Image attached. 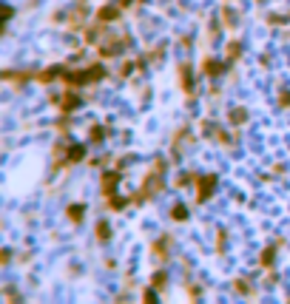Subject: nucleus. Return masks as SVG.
<instances>
[{
	"label": "nucleus",
	"instance_id": "nucleus-1",
	"mask_svg": "<svg viewBox=\"0 0 290 304\" xmlns=\"http://www.w3.org/2000/svg\"><path fill=\"white\" fill-rule=\"evenodd\" d=\"M105 77V68L103 66H88L83 68V71H66L63 74V80H66V85H88V83H97V80Z\"/></svg>",
	"mask_w": 290,
	"mask_h": 304
},
{
	"label": "nucleus",
	"instance_id": "nucleus-2",
	"mask_svg": "<svg viewBox=\"0 0 290 304\" xmlns=\"http://www.w3.org/2000/svg\"><path fill=\"white\" fill-rule=\"evenodd\" d=\"M214 188H216V174H208V177H199V191H197V199L205 202L214 196Z\"/></svg>",
	"mask_w": 290,
	"mask_h": 304
},
{
	"label": "nucleus",
	"instance_id": "nucleus-3",
	"mask_svg": "<svg viewBox=\"0 0 290 304\" xmlns=\"http://www.w3.org/2000/svg\"><path fill=\"white\" fill-rule=\"evenodd\" d=\"M117 182H120L117 170H105V174H103V194L105 196H114V194H117V191H114V188H117Z\"/></svg>",
	"mask_w": 290,
	"mask_h": 304
},
{
	"label": "nucleus",
	"instance_id": "nucleus-4",
	"mask_svg": "<svg viewBox=\"0 0 290 304\" xmlns=\"http://www.w3.org/2000/svg\"><path fill=\"white\" fill-rule=\"evenodd\" d=\"M179 80H182V85H185V91L194 94V74H191V66H188V63L179 66Z\"/></svg>",
	"mask_w": 290,
	"mask_h": 304
},
{
	"label": "nucleus",
	"instance_id": "nucleus-5",
	"mask_svg": "<svg viewBox=\"0 0 290 304\" xmlns=\"http://www.w3.org/2000/svg\"><path fill=\"white\" fill-rule=\"evenodd\" d=\"M202 71H205V77H219V74L225 71V63H219V60H205V63H202Z\"/></svg>",
	"mask_w": 290,
	"mask_h": 304
},
{
	"label": "nucleus",
	"instance_id": "nucleus-6",
	"mask_svg": "<svg viewBox=\"0 0 290 304\" xmlns=\"http://www.w3.org/2000/svg\"><path fill=\"white\" fill-rule=\"evenodd\" d=\"M97 17L103 20V23H111V20H117V17H120V6H111V3H108V6L100 9Z\"/></svg>",
	"mask_w": 290,
	"mask_h": 304
},
{
	"label": "nucleus",
	"instance_id": "nucleus-7",
	"mask_svg": "<svg viewBox=\"0 0 290 304\" xmlns=\"http://www.w3.org/2000/svg\"><path fill=\"white\" fill-rule=\"evenodd\" d=\"M83 157H86V145H71V148L66 151V159H68V162H80Z\"/></svg>",
	"mask_w": 290,
	"mask_h": 304
},
{
	"label": "nucleus",
	"instance_id": "nucleus-8",
	"mask_svg": "<svg viewBox=\"0 0 290 304\" xmlns=\"http://www.w3.org/2000/svg\"><path fill=\"white\" fill-rule=\"evenodd\" d=\"M228 122H234V125H242V122H247V108H234L228 114Z\"/></svg>",
	"mask_w": 290,
	"mask_h": 304
},
{
	"label": "nucleus",
	"instance_id": "nucleus-9",
	"mask_svg": "<svg viewBox=\"0 0 290 304\" xmlns=\"http://www.w3.org/2000/svg\"><path fill=\"white\" fill-rule=\"evenodd\" d=\"M83 213H86V205H71V207H68V219L74 222V225H80Z\"/></svg>",
	"mask_w": 290,
	"mask_h": 304
},
{
	"label": "nucleus",
	"instance_id": "nucleus-10",
	"mask_svg": "<svg viewBox=\"0 0 290 304\" xmlns=\"http://www.w3.org/2000/svg\"><path fill=\"white\" fill-rule=\"evenodd\" d=\"M168 248H171V236H162V242H154V253H160V259L168 256Z\"/></svg>",
	"mask_w": 290,
	"mask_h": 304
},
{
	"label": "nucleus",
	"instance_id": "nucleus-11",
	"mask_svg": "<svg viewBox=\"0 0 290 304\" xmlns=\"http://www.w3.org/2000/svg\"><path fill=\"white\" fill-rule=\"evenodd\" d=\"M97 239L100 242H108V239H111V225H108V222H97Z\"/></svg>",
	"mask_w": 290,
	"mask_h": 304
},
{
	"label": "nucleus",
	"instance_id": "nucleus-12",
	"mask_svg": "<svg viewBox=\"0 0 290 304\" xmlns=\"http://www.w3.org/2000/svg\"><path fill=\"white\" fill-rule=\"evenodd\" d=\"M77 105H80V97H77V94H66V97H63V111H74Z\"/></svg>",
	"mask_w": 290,
	"mask_h": 304
},
{
	"label": "nucleus",
	"instance_id": "nucleus-13",
	"mask_svg": "<svg viewBox=\"0 0 290 304\" xmlns=\"http://www.w3.org/2000/svg\"><path fill=\"white\" fill-rule=\"evenodd\" d=\"M171 219H173V222H185V219H188V207H185V205H173Z\"/></svg>",
	"mask_w": 290,
	"mask_h": 304
},
{
	"label": "nucleus",
	"instance_id": "nucleus-14",
	"mask_svg": "<svg viewBox=\"0 0 290 304\" xmlns=\"http://www.w3.org/2000/svg\"><path fill=\"white\" fill-rule=\"evenodd\" d=\"M239 51H242V43H239V40H230L228 49H225V54H228L230 60H236V57H239Z\"/></svg>",
	"mask_w": 290,
	"mask_h": 304
},
{
	"label": "nucleus",
	"instance_id": "nucleus-15",
	"mask_svg": "<svg viewBox=\"0 0 290 304\" xmlns=\"http://www.w3.org/2000/svg\"><path fill=\"white\" fill-rule=\"evenodd\" d=\"M57 74H66V71H63L60 66H54V68H49V71L40 74V80H43V83H51V80H57Z\"/></svg>",
	"mask_w": 290,
	"mask_h": 304
},
{
	"label": "nucleus",
	"instance_id": "nucleus-16",
	"mask_svg": "<svg viewBox=\"0 0 290 304\" xmlns=\"http://www.w3.org/2000/svg\"><path fill=\"white\" fill-rule=\"evenodd\" d=\"M105 134H108V131H105L103 125H97V128H91V134H88V137H91V142L97 145V142H103V140H105Z\"/></svg>",
	"mask_w": 290,
	"mask_h": 304
},
{
	"label": "nucleus",
	"instance_id": "nucleus-17",
	"mask_svg": "<svg viewBox=\"0 0 290 304\" xmlns=\"http://www.w3.org/2000/svg\"><path fill=\"white\" fill-rule=\"evenodd\" d=\"M222 20H225V26H230V29H234V26H236V14H234V9L225 6V9H222Z\"/></svg>",
	"mask_w": 290,
	"mask_h": 304
},
{
	"label": "nucleus",
	"instance_id": "nucleus-18",
	"mask_svg": "<svg viewBox=\"0 0 290 304\" xmlns=\"http://www.w3.org/2000/svg\"><path fill=\"white\" fill-rule=\"evenodd\" d=\"M273 259H276V248H267L265 253H262V264H265V268H270Z\"/></svg>",
	"mask_w": 290,
	"mask_h": 304
},
{
	"label": "nucleus",
	"instance_id": "nucleus-19",
	"mask_svg": "<svg viewBox=\"0 0 290 304\" xmlns=\"http://www.w3.org/2000/svg\"><path fill=\"white\" fill-rule=\"evenodd\" d=\"M108 205H111L114 211H123V207L128 205V199H120V196H108Z\"/></svg>",
	"mask_w": 290,
	"mask_h": 304
},
{
	"label": "nucleus",
	"instance_id": "nucleus-20",
	"mask_svg": "<svg viewBox=\"0 0 290 304\" xmlns=\"http://www.w3.org/2000/svg\"><path fill=\"white\" fill-rule=\"evenodd\" d=\"M151 284H154V287H165V273H154Z\"/></svg>",
	"mask_w": 290,
	"mask_h": 304
},
{
	"label": "nucleus",
	"instance_id": "nucleus-21",
	"mask_svg": "<svg viewBox=\"0 0 290 304\" xmlns=\"http://www.w3.org/2000/svg\"><path fill=\"white\" fill-rule=\"evenodd\" d=\"M86 40H88V43H97V40H100V29H88Z\"/></svg>",
	"mask_w": 290,
	"mask_h": 304
},
{
	"label": "nucleus",
	"instance_id": "nucleus-22",
	"mask_svg": "<svg viewBox=\"0 0 290 304\" xmlns=\"http://www.w3.org/2000/svg\"><path fill=\"white\" fill-rule=\"evenodd\" d=\"M282 105H290V91H282Z\"/></svg>",
	"mask_w": 290,
	"mask_h": 304
}]
</instances>
